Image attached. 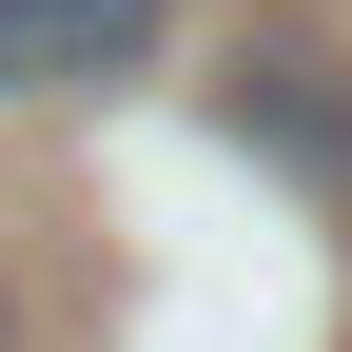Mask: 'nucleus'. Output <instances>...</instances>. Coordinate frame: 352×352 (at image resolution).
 <instances>
[{
    "mask_svg": "<svg viewBox=\"0 0 352 352\" xmlns=\"http://www.w3.org/2000/svg\"><path fill=\"white\" fill-rule=\"evenodd\" d=\"M176 0H0V98H98V78L157 59Z\"/></svg>",
    "mask_w": 352,
    "mask_h": 352,
    "instance_id": "1",
    "label": "nucleus"
},
{
    "mask_svg": "<svg viewBox=\"0 0 352 352\" xmlns=\"http://www.w3.org/2000/svg\"><path fill=\"white\" fill-rule=\"evenodd\" d=\"M235 138H294L314 176H352V118H333V59H294V39H274V59H235Z\"/></svg>",
    "mask_w": 352,
    "mask_h": 352,
    "instance_id": "2",
    "label": "nucleus"
},
{
    "mask_svg": "<svg viewBox=\"0 0 352 352\" xmlns=\"http://www.w3.org/2000/svg\"><path fill=\"white\" fill-rule=\"evenodd\" d=\"M0 352H20V294H0Z\"/></svg>",
    "mask_w": 352,
    "mask_h": 352,
    "instance_id": "3",
    "label": "nucleus"
}]
</instances>
